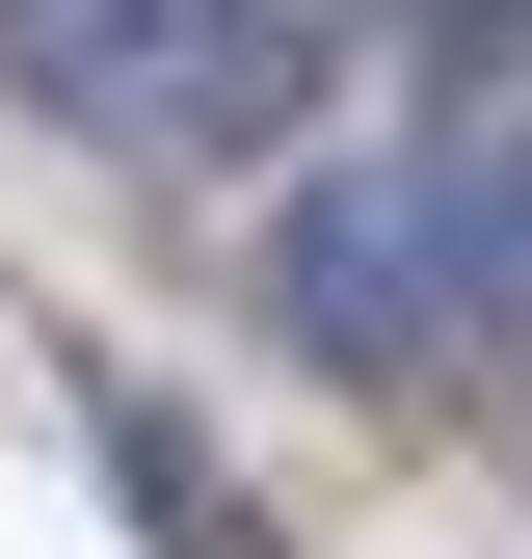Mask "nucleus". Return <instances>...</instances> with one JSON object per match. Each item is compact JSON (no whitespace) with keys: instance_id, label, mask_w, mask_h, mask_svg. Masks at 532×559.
I'll return each instance as SVG.
<instances>
[{"instance_id":"obj_1","label":"nucleus","mask_w":532,"mask_h":559,"mask_svg":"<svg viewBox=\"0 0 532 559\" xmlns=\"http://www.w3.org/2000/svg\"><path fill=\"white\" fill-rule=\"evenodd\" d=\"M266 320H293L319 373H426V133L399 107L266 187Z\"/></svg>"},{"instance_id":"obj_2","label":"nucleus","mask_w":532,"mask_h":559,"mask_svg":"<svg viewBox=\"0 0 532 559\" xmlns=\"http://www.w3.org/2000/svg\"><path fill=\"white\" fill-rule=\"evenodd\" d=\"M319 81H347V27H319V0H186V53H160L107 133H133V160H293Z\"/></svg>"},{"instance_id":"obj_3","label":"nucleus","mask_w":532,"mask_h":559,"mask_svg":"<svg viewBox=\"0 0 532 559\" xmlns=\"http://www.w3.org/2000/svg\"><path fill=\"white\" fill-rule=\"evenodd\" d=\"M81 453H107V507L160 533V559H266V507H240V453L186 427L160 373H81Z\"/></svg>"},{"instance_id":"obj_4","label":"nucleus","mask_w":532,"mask_h":559,"mask_svg":"<svg viewBox=\"0 0 532 559\" xmlns=\"http://www.w3.org/2000/svg\"><path fill=\"white\" fill-rule=\"evenodd\" d=\"M0 53H27V81L81 107V133H107V107H133V81L186 53V0H0Z\"/></svg>"}]
</instances>
